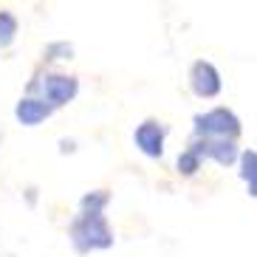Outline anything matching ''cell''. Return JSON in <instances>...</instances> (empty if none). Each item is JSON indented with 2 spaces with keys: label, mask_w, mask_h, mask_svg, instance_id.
I'll return each mask as SVG.
<instances>
[{
  "label": "cell",
  "mask_w": 257,
  "mask_h": 257,
  "mask_svg": "<svg viewBox=\"0 0 257 257\" xmlns=\"http://www.w3.org/2000/svg\"><path fill=\"white\" fill-rule=\"evenodd\" d=\"M71 240H74L76 251H91V249H107V246H113V232L107 226L102 209H88V206H82V212L71 223Z\"/></svg>",
  "instance_id": "cell-1"
},
{
  "label": "cell",
  "mask_w": 257,
  "mask_h": 257,
  "mask_svg": "<svg viewBox=\"0 0 257 257\" xmlns=\"http://www.w3.org/2000/svg\"><path fill=\"white\" fill-rule=\"evenodd\" d=\"M192 121H195V139H226V142H234L240 136V119L229 107H215V110L198 113Z\"/></svg>",
  "instance_id": "cell-2"
},
{
  "label": "cell",
  "mask_w": 257,
  "mask_h": 257,
  "mask_svg": "<svg viewBox=\"0 0 257 257\" xmlns=\"http://www.w3.org/2000/svg\"><path fill=\"white\" fill-rule=\"evenodd\" d=\"M189 150L198 159H215L218 164H234L237 159V144L226 139H192Z\"/></svg>",
  "instance_id": "cell-3"
},
{
  "label": "cell",
  "mask_w": 257,
  "mask_h": 257,
  "mask_svg": "<svg viewBox=\"0 0 257 257\" xmlns=\"http://www.w3.org/2000/svg\"><path fill=\"white\" fill-rule=\"evenodd\" d=\"M189 85H192V91H195L198 96L212 99V96H218L220 93V74L215 71L212 62L198 60L195 65L189 68Z\"/></svg>",
  "instance_id": "cell-4"
},
{
  "label": "cell",
  "mask_w": 257,
  "mask_h": 257,
  "mask_svg": "<svg viewBox=\"0 0 257 257\" xmlns=\"http://www.w3.org/2000/svg\"><path fill=\"white\" fill-rule=\"evenodd\" d=\"M136 144L139 150L144 153V156H150V159H159L161 153H164V139H167V127L161 124V121L156 119H147L144 124H139L136 130Z\"/></svg>",
  "instance_id": "cell-5"
},
{
  "label": "cell",
  "mask_w": 257,
  "mask_h": 257,
  "mask_svg": "<svg viewBox=\"0 0 257 257\" xmlns=\"http://www.w3.org/2000/svg\"><path fill=\"white\" fill-rule=\"evenodd\" d=\"M76 91H79V82H76L74 76H62V74L48 76V79H46V88H43V93H46V102H51V107L71 102V99L76 96Z\"/></svg>",
  "instance_id": "cell-6"
},
{
  "label": "cell",
  "mask_w": 257,
  "mask_h": 257,
  "mask_svg": "<svg viewBox=\"0 0 257 257\" xmlns=\"http://www.w3.org/2000/svg\"><path fill=\"white\" fill-rule=\"evenodd\" d=\"M48 116H51V105H46V99H23L17 105V119L23 124H37Z\"/></svg>",
  "instance_id": "cell-7"
},
{
  "label": "cell",
  "mask_w": 257,
  "mask_h": 257,
  "mask_svg": "<svg viewBox=\"0 0 257 257\" xmlns=\"http://www.w3.org/2000/svg\"><path fill=\"white\" fill-rule=\"evenodd\" d=\"M240 178L249 184V189L257 187V150H246L240 156Z\"/></svg>",
  "instance_id": "cell-8"
},
{
  "label": "cell",
  "mask_w": 257,
  "mask_h": 257,
  "mask_svg": "<svg viewBox=\"0 0 257 257\" xmlns=\"http://www.w3.org/2000/svg\"><path fill=\"white\" fill-rule=\"evenodd\" d=\"M195 170H201V159H198L195 153L189 150H184L181 156H178V173H184V175H195Z\"/></svg>",
  "instance_id": "cell-9"
},
{
  "label": "cell",
  "mask_w": 257,
  "mask_h": 257,
  "mask_svg": "<svg viewBox=\"0 0 257 257\" xmlns=\"http://www.w3.org/2000/svg\"><path fill=\"white\" fill-rule=\"evenodd\" d=\"M15 31H17L15 17L9 15V12H0V46H9L12 37H15Z\"/></svg>",
  "instance_id": "cell-10"
}]
</instances>
